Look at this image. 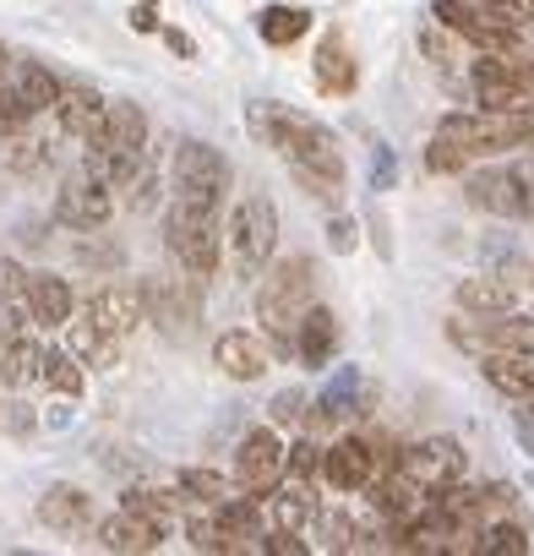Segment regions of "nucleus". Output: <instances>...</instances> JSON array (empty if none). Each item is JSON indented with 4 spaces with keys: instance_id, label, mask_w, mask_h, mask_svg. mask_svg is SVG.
<instances>
[{
    "instance_id": "0eeeda50",
    "label": "nucleus",
    "mask_w": 534,
    "mask_h": 556,
    "mask_svg": "<svg viewBox=\"0 0 534 556\" xmlns=\"http://www.w3.org/2000/svg\"><path fill=\"white\" fill-rule=\"evenodd\" d=\"M110 213H115V186H110L104 175H93V169L82 164L77 175L61 180V191H55V224L93 235V229L110 224Z\"/></svg>"
},
{
    "instance_id": "39448f33",
    "label": "nucleus",
    "mask_w": 534,
    "mask_h": 556,
    "mask_svg": "<svg viewBox=\"0 0 534 556\" xmlns=\"http://www.w3.org/2000/svg\"><path fill=\"white\" fill-rule=\"evenodd\" d=\"M229 159L213 142H180L175 148V202L196 207V213H224V191H229Z\"/></svg>"
},
{
    "instance_id": "a878e982",
    "label": "nucleus",
    "mask_w": 534,
    "mask_h": 556,
    "mask_svg": "<svg viewBox=\"0 0 534 556\" xmlns=\"http://www.w3.org/2000/svg\"><path fill=\"white\" fill-rule=\"evenodd\" d=\"M295 355L312 366V371H322V366H333V355H339V317L328 312V306H312L306 317H301V333H295Z\"/></svg>"
},
{
    "instance_id": "f257e3e1",
    "label": "nucleus",
    "mask_w": 534,
    "mask_h": 556,
    "mask_svg": "<svg viewBox=\"0 0 534 556\" xmlns=\"http://www.w3.org/2000/svg\"><path fill=\"white\" fill-rule=\"evenodd\" d=\"M245 121H251V131L267 148L284 153V164H290V175H295V186L306 197L339 207V197H344V153H339V137L322 121H312L301 110H284V104H251Z\"/></svg>"
},
{
    "instance_id": "09e8293b",
    "label": "nucleus",
    "mask_w": 534,
    "mask_h": 556,
    "mask_svg": "<svg viewBox=\"0 0 534 556\" xmlns=\"http://www.w3.org/2000/svg\"><path fill=\"white\" fill-rule=\"evenodd\" d=\"M131 28L137 34H153L158 28V0H137V7H131Z\"/></svg>"
},
{
    "instance_id": "412c9836",
    "label": "nucleus",
    "mask_w": 534,
    "mask_h": 556,
    "mask_svg": "<svg viewBox=\"0 0 534 556\" xmlns=\"http://www.w3.org/2000/svg\"><path fill=\"white\" fill-rule=\"evenodd\" d=\"M39 523L55 534H82V529H93V496L82 485H50L39 496Z\"/></svg>"
},
{
    "instance_id": "4c0bfd02",
    "label": "nucleus",
    "mask_w": 534,
    "mask_h": 556,
    "mask_svg": "<svg viewBox=\"0 0 534 556\" xmlns=\"http://www.w3.org/2000/svg\"><path fill=\"white\" fill-rule=\"evenodd\" d=\"M425 169H431V175H463V169H469V153H463L458 142L436 137V142L425 148Z\"/></svg>"
},
{
    "instance_id": "9d476101",
    "label": "nucleus",
    "mask_w": 534,
    "mask_h": 556,
    "mask_svg": "<svg viewBox=\"0 0 534 556\" xmlns=\"http://www.w3.org/2000/svg\"><path fill=\"white\" fill-rule=\"evenodd\" d=\"M366 404H371V388H366L360 366H344V371H333V382H328V388L306 404L301 426H306V431H328V426L360 420V415H366Z\"/></svg>"
},
{
    "instance_id": "a211bd4d",
    "label": "nucleus",
    "mask_w": 534,
    "mask_h": 556,
    "mask_svg": "<svg viewBox=\"0 0 534 556\" xmlns=\"http://www.w3.org/2000/svg\"><path fill=\"white\" fill-rule=\"evenodd\" d=\"M312 77H317V88H322L328 99H344V93L360 88V66H355V50H349L344 34H328V39L317 45V55H312Z\"/></svg>"
},
{
    "instance_id": "4468645a",
    "label": "nucleus",
    "mask_w": 534,
    "mask_h": 556,
    "mask_svg": "<svg viewBox=\"0 0 534 556\" xmlns=\"http://www.w3.org/2000/svg\"><path fill=\"white\" fill-rule=\"evenodd\" d=\"M213 366L234 382H256L267 377V366H274V344H267L262 333H245V328H229L218 344H213Z\"/></svg>"
},
{
    "instance_id": "20e7f679",
    "label": "nucleus",
    "mask_w": 534,
    "mask_h": 556,
    "mask_svg": "<svg viewBox=\"0 0 534 556\" xmlns=\"http://www.w3.org/2000/svg\"><path fill=\"white\" fill-rule=\"evenodd\" d=\"M224 245H229V273L234 278H262L267 262H274V245H279V207L274 197H240L229 224H224Z\"/></svg>"
},
{
    "instance_id": "49530a36",
    "label": "nucleus",
    "mask_w": 534,
    "mask_h": 556,
    "mask_svg": "<svg viewBox=\"0 0 534 556\" xmlns=\"http://www.w3.org/2000/svg\"><path fill=\"white\" fill-rule=\"evenodd\" d=\"M393 180H398L393 148H371V191H393Z\"/></svg>"
},
{
    "instance_id": "b1692460",
    "label": "nucleus",
    "mask_w": 534,
    "mask_h": 556,
    "mask_svg": "<svg viewBox=\"0 0 534 556\" xmlns=\"http://www.w3.org/2000/svg\"><path fill=\"white\" fill-rule=\"evenodd\" d=\"M458 312H469L474 323H485V317H507V312H518V290L507 285V278H491V273L463 278V285H458Z\"/></svg>"
},
{
    "instance_id": "f03ea898",
    "label": "nucleus",
    "mask_w": 534,
    "mask_h": 556,
    "mask_svg": "<svg viewBox=\"0 0 534 556\" xmlns=\"http://www.w3.org/2000/svg\"><path fill=\"white\" fill-rule=\"evenodd\" d=\"M312 306H317V262L301 251L267 262V278L256 285V323L267 328L274 355H295V333Z\"/></svg>"
},
{
    "instance_id": "2f4dec72",
    "label": "nucleus",
    "mask_w": 534,
    "mask_h": 556,
    "mask_svg": "<svg viewBox=\"0 0 534 556\" xmlns=\"http://www.w3.org/2000/svg\"><path fill=\"white\" fill-rule=\"evenodd\" d=\"M39 382L50 388V393H61V399H77L82 393V361L72 355V350H44V366H39Z\"/></svg>"
},
{
    "instance_id": "6ab92c4d",
    "label": "nucleus",
    "mask_w": 534,
    "mask_h": 556,
    "mask_svg": "<svg viewBox=\"0 0 534 556\" xmlns=\"http://www.w3.org/2000/svg\"><path fill=\"white\" fill-rule=\"evenodd\" d=\"M104 110H110V99H104L99 88H88V83H61L55 121H61V131H66V137L88 142V137L104 126Z\"/></svg>"
},
{
    "instance_id": "72a5a7b5",
    "label": "nucleus",
    "mask_w": 534,
    "mask_h": 556,
    "mask_svg": "<svg viewBox=\"0 0 534 556\" xmlns=\"http://www.w3.org/2000/svg\"><path fill=\"white\" fill-rule=\"evenodd\" d=\"M322 464H328V447L317 442V431H306V437L284 453V475H290V480H306V485L322 480Z\"/></svg>"
},
{
    "instance_id": "79ce46f5",
    "label": "nucleus",
    "mask_w": 534,
    "mask_h": 556,
    "mask_svg": "<svg viewBox=\"0 0 534 556\" xmlns=\"http://www.w3.org/2000/svg\"><path fill=\"white\" fill-rule=\"evenodd\" d=\"M186 540H191V551H213V556H218V551H229L213 518H186Z\"/></svg>"
},
{
    "instance_id": "a18cd8bd",
    "label": "nucleus",
    "mask_w": 534,
    "mask_h": 556,
    "mask_svg": "<svg viewBox=\"0 0 534 556\" xmlns=\"http://www.w3.org/2000/svg\"><path fill=\"white\" fill-rule=\"evenodd\" d=\"M420 50H425L436 66H447V61H453V39H447V28H442L436 17H431V28L420 34Z\"/></svg>"
},
{
    "instance_id": "7c9ffc66",
    "label": "nucleus",
    "mask_w": 534,
    "mask_h": 556,
    "mask_svg": "<svg viewBox=\"0 0 534 556\" xmlns=\"http://www.w3.org/2000/svg\"><path fill=\"white\" fill-rule=\"evenodd\" d=\"M7 77H12V83H17V93L34 104V115L55 110V99H61V77H55L50 66H39V61H17Z\"/></svg>"
},
{
    "instance_id": "7ed1b4c3",
    "label": "nucleus",
    "mask_w": 534,
    "mask_h": 556,
    "mask_svg": "<svg viewBox=\"0 0 534 556\" xmlns=\"http://www.w3.org/2000/svg\"><path fill=\"white\" fill-rule=\"evenodd\" d=\"M436 137L458 142L469 159H491L507 148H534V104L529 110H453L442 115Z\"/></svg>"
},
{
    "instance_id": "f704fd0d",
    "label": "nucleus",
    "mask_w": 534,
    "mask_h": 556,
    "mask_svg": "<svg viewBox=\"0 0 534 556\" xmlns=\"http://www.w3.org/2000/svg\"><path fill=\"white\" fill-rule=\"evenodd\" d=\"M180 491H186L191 502H207V507H213V502H224V496H229V491H240V485H234V480H224L218 469L191 464V469H180Z\"/></svg>"
},
{
    "instance_id": "dca6fc26",
    "label": "nucleus",
    "mask_w": 534,
    "mask_h": 556,
    "mask_svg": "<svg viewBox=\"0 0 534 556\" xmlns=\"http://www.w3.org/2000/svg\"><path fill=\"white\" fill-rule=\"evenodd\" d=\"M463 197H469V207H480V213L523 218V197H518L512 164H507V169H469V175H463Z\"/></svg>"
},
{
    "instance_id": "c85d7f7f",
    "label": "nucleus",
    "mask_w": 534,
    "mask_h": 556,
    "mask_svg": "<svg viewBox=\"0 0 534 556\" xmlns=\"http://www.w3.org/2000/svg\"><path fill=\"white\" fill-rule=\"evenodd\" d=\"M186 502H191V496H186L180 485H175V491H158V485H142V491H137V485H131V491L120 496V507H131V513H142V518L164 523V529H175V523H180Z\"/></svg>"
},
{
    "instance_id": "cd10ccee",
    "label": "nucleus",
    "mask_w": 534,
    "mask_h": 556,
    "mask_svg": "<svg viewBox=\"0 0 534 556\" xmlns=\"http://www.w3.org/2000/svg\"><path fill=\"white\" fill-rule=\"evenodd\" d=\"M66 350H72L82 366H93V371H110V366L120 361V339L99 333L88 317H82V323H66Z\"/></svg>"
},
{
    "instance_id": "e433bc0d",
    "label": "nucleus",
    "mask_w": 534,
    "mask_h": 556,
    "mask_svg": "<svg viewBox=\"0 0 534 556\" xmlns=\"http://www.w3.org/2000/svg\"><path fill=\"white\" fill-rule=\"evenodd\" d=\"M120 191H126V207H131V213H148V207H153V197H158V175H153V159H142V164H137V175H131V180H126Z\"/></svg>"
},
{
    "instance_id": "c03bdc74",
    "label": "nucleus",
    "mask_w": 534,
    "mask_h": 556,
    "mask_svg": "<svg viewBox=\"0 0 534 556\" xmlns=\"http://www.w3.org/2000/svg\"><path fill=\"white\" fill-rule=\"evenodd\" d=\"M262 551H274V556H306L312 545L301 540V529H274V534H262Z\"/></svg>"
},
{
    "instance_id": "2eb2a0df",
    "label": "nucleus",
    "mask_w": 534,
    "mask_h": 556,
    "mask_svg": "<svg viewBox=\"0 0 534 556\" xmlns=\"http://www.w3.org/2000/svg\"><path fill=\"white\" fill-rule=\"evenodd\" d=\"M164 523H153V518H142V513H131V507H115L110 518H99V545L104 551H115V556H142V551H158L164 545Z\"/></svg>"
},
{
    "instance_id": "4be33fe9",
    "label": "nucleus",
    "mask_w": 534,
    "mask_h": 556,
    "mask_svg": "<svg viewBox=\"0 0 534 556\" xmlns=\"http://www.w3.org/2000/svg\"><path fill=\"white\" fill-rule=\"evenodd\" d=\"M480 377H485L501 399H518V404H529V399H534V355L485 350V355H480Z\"/></svg>"
},
{
    "instance_id": "bb28decb",
    "label": "nucleus",
    "mask_w": 534,
    "mask_h": 556,
    "mask_svg": "<svg viewBox=\"0 0 534 556\" xmlns=\"http://www.w3.org/2000/svg\"><path fill=\"white\" fill-rule=\"evenodd\" d=\"M39 366H44V344H34L28 333L0 339V388H7V393L34 388L39 382Z\"/></svg>"
},
{
    "instance_id": "c9c22d12",
    "label": "nucleus",
    "mask_w": 534,
    "mask_h": 556,
    "mask_svg": "<svg viewBox=\"0 0 534 556\" xmlns=\"http://www.w3.org/2000/svg\"><path fill=\"white\" fill-rule=\"evenodd\" d=\"M28 121H34V104L17 93L12 77H0V137H7V131H28Z\"/></svg>"
},
{
    "instance_id": "58836bf2",
    "label": "nucleus",
    "mask_w": 534,
    "mask_h": 556,
    "mask_svg": "<svg viewBox=\"0 0 534 556\" xmlns=\"http://www.w3.org/2000/svg\"><path fill=\"white\" fill-rule=\"evenodd\" d=\"M518 507V491L507 485V480H491V485H480V529L491 523V518H507Z\"/></svg>"
},
{
    "instance_id": "c756f323",
    "label": "nucleus",
    "mask_w": 534,
    "mask_h": 556,
    "mask_svg": "<svg viewBox=\"0 0 534 556\" xmlns=\"http://www.w3.org/2000/svg\"><path fill=\"white\" fill-rule=\"evenodd\" d=\"M256 34H262V45H274V50L301 45L312 34V12H301V7H267V12H256Z\"/></svg>"
},
{
    "instance_id": "ea45409f",
    "label": "nucleus",
    "mask_w": 534,
    "mask_h": 556,
    "mask_svg": "<svg viewBox=\"0 0 534 556\" xmlns=\"http://www.w3.org/2000/svg\"><path fill=\"white\" fill-rule=\"evenodd\" d=\"M17 301H28V267L0 256V306H17Z\"/></svg>"
},
{
    "instance_id": "1a4fd4ad",
    "label": "nucleus",
    "mask_w": 534,
    "mask_h": 556,
    "mask_svg": "<svg viewBox=\"0 0 534 556\" xmlns=\"http://www.w3.org/2000/svg\"><path fill=\"white\" fill-rule=\"evenodd\" d=\"M284 453H290V447L274 437V426L245 431L240 447H234V485L251 491V496H267V491L284 480Z\"/></svg>"
},
{
    "instance_id": "f3484780",
    "label": "nucleus",
    "mask_w": 534,
    "mask_h": 556,
    "mask_svg": "<svg viewBox=\"0 0 534 556\" xmlns=\"http://www.w3.org/2000/svg\"><path fill=\"white\" fill-rule=\"evenodd\" d=\"M322 480H328L333 491H366V485L377 480V453H371L366 431H360V437H344V442L328 447Z\"/></svg>"
},
{
    "instance_id": "37998d69",
    "label": "nucleus",
    "mask_w": 534,
    "mask_h": 556,
    "mask_svg": "<svg viewBox=\"0 0 534 556\" xmlns=\"http://www.w3.org/2000/svg\"><path fill=\"white\" fill-rule=\"evenodd\" d=\"M328 245H333V251H339V256H349V251H355V245H360V224H355V218H349V213H339V218H333V224H328Z\"/></svg>"
},
{
    "instance_id": "423d86ee",
    "label": "nucleus",
    "mask_w": 534,
    "mask_h": 556,
    "mask_svg": "<svg viewBox=\"0 0 534 556\" xmlns=\"http://www.w3.org/2000/svg\"><path fill=\"white\" fill-rule=\"evenodd\" d=\"M164 245L196 278V285H207V278L218 273V213H196L186 202H169V213H164Z\"/></svg>"
},
{
    "instance_id": "ddd939ff",
    "label": "nucleus",
    "mask_w": 534,
    "mask_h": 556,
    "mask_svg": "<svg viewBox=\"0 0 534 556\" xmlns=\"http://www.w3.org/2000/svg\"><path fill=\"white\" fill-rule=\"evenodd\" d=\"M82 317L99 328V333H110V339H131L148 317H142V290H131V285H104V290H93L88 295V306H82Z\"/></svg>"
},
{
    "instance_id": "473e14b6",
    "label": "nucleus",
    "mask_w": 534,
    "mask_h": 556,
    "mask_svg": "<svg viewBox=\"0 0 534 556\" xmlns=\"http://www.w3.org/2000/svg\"><path fill=\"white\" fill-rule=\"evenodd\" d=\"M480 556H529V529L507 513V518H491L480 529Z\"/></svg>"
},
{
    "instance_id": "8fccbe9b",
    "label": "nucleus",
    "mask_w": 534,
    "mask_h": 556,
    "mask_svg": "<svg viewBox=\"0 0 534 556\" xmlns=\"http://www.w3.org/2000/svg\"><path fill=\"white\" fill-rule=\"evenodd\" d=\"M164 34V45L180 55V61H196V45H191V34H180V28H158Z\"/></svg>"
},
{
    "instance_id": "aec40b11",
    "label": "nucleus",
    "mask_w": 534,
    "mask_h": 556,
    "mask_svg": "<svg viewBox=\"0 0 534 556\" xmlns=\"http://www.w3.org/2000/svg\"><path fill=\"white\" fill-rule=\"evenodd\" d=\"M366 502H371L382 518H415V513L425 507V485L398 464V469H387V475H377V480L366 485Z\"/></svg>"
},
{
    "instance_id": "3c124183",
    "label": "nucleus",
    "mask_w": 534,
    "mask_h": 556,
    "mask_svg": "<svg viewBox=\"0 0 534 556\" xmlns=\"http://www.w3.org/2000/svg\"><path fill=\"white\" fill-rule=\"evenodd\" d=\"M518 437H523V447H529V458H534V415H529V409H518Z\"/></svg>"
},
{
    "instance_id": "f8f14e48",
    "label": "nucleus",
    "mask_w": 534,
    "mask_h": 556,
    "mask_svg": "<svg viewBox=\"0 0 534 556\" xmlns=\"http://www.w3.org/2000/svg\"><path fill=\"white\" fill-rule=\"evenodd\" d=\"M453 39H463V45H474V50H518V39L523 34H507V28H496L485 12H480V0H436V12H431Z\"/></svg>"
},
{
    "instance_id": "393cba45",
    "label": "nucleus",
    "mask_w": 534,
    "mask_h": 556,
    "mask_svg": "<svg viewBox=\"0 0 534 556\" xmlns=\"http://www.w3.org/2000/svg\"><path fill=\"white\" fill-rule=\"evenodd\" d=\"M262 507H267V529H306L317 518V485H306V480L274 485L262 496Z\"/></svg>"
},
{
    "instance_id": "a19ab883",
    "label": "nucleus",
    "mask_w": 534,
    "mask_h": 556,
    "mask_svg": "<svg viewBox=\"0 0 534 556\" xmlns=\"http://www.w3.org/2000/svg\"><path fill=\"white\" fill-rule=\"evenodd\" d=\"M301 415H306L301 388H284V393H274V404H267V426H301Z\"/></svg>"
},
{
    "instance_id": "9b49d317",
    "label": "nucleus",
    "mask_w": 534,
    "mask_h": 556,
    "mask_svg": "<svg viewBox=\"0 0 534 556\" xmlns=\"http://www.w3.org/2000/svg\"><path fill=\"white\" fill-rule=\"evenodd\" d=\"M398 464H404L425 491H436V485H447V480H463L469 453H463L458 437H420V442H409V447L398 453Z\"/></svg>"
},
{
    "instance_id": "6e6552de",
    "label": "nucleus",
    "mask_w": 534,
    "mask_h": 556,
    "mask_svg": "<svg viewBox=\"0 0 534 556\" xmlns=\"http://www.w3.org/2000/svg\"><path fill=\"white\" fill-rule=\"evenodd\" d=\"M137 290H142V317L158 323L164 333H191V328L202 323L196 278H164V273H148Z\"/></svg>"
},
{
    "instance_id": "de8ad7c7",
    "label": "nucleus",
    "mask_w": 534,
    "mask_h": 556,
    "mask_svg": "<svg viewBox=\"0 0 534 556\" xmlns=\"http://www.w3.org/2000/svg\"><path fill=\"white\" fill-rule=\"evenodd\" d=\"M512 175H518V197H523V218H534V159H518V164H512Z\"/></svg>"
},
{
    "instance_id": "603ef678",
    "label": "nucleus",
    "mask_w": 534,
    "mask_h": 556,
    "mask_svg": "<svg viewBox=\"0 0 534 556\" xmlns=\"http://www.w3.org/2000/svg\"><path fill=\"white\" fill-rule=\"evenodd\" d=\"M7 72H12V55H7V50H0V77H7Z\"/></svg>"
},
{
    "instance_id": "5701e85b",
    "label": "nucleus",
    "mask_w": 534,
    "mask_h": 556,
    "mask_svg": "<svg viewBox=\"0 0 534 556\" xmlns=\"http://www.w3.org/2000/svg\"><path fill=\"white\" fill-rule=\"evenodd\" d=\"M28 312L39 328H66L77 301H72V285L61 273H28Z\"/></svg>"
}]
</instances>
